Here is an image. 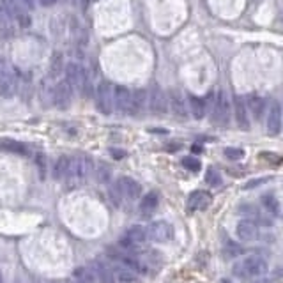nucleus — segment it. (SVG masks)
I'll use <instances>...</instances> for the list:
<instances>
[{"mask_svg": "<svg viewBox=\"0 0 283 283\" xmlns=\"http://www.w3.org/2000/svg\"><path fill=\"white\" fill-rule=\"evenodd\" d=\"M205 103L213 124L227 126V122L230 119V99L225 94V91L209 92V98L205 99Z\"/></svg>", "mask_w": 283, "mask_h": 283, "instance_id": "obj_1", "label": "nucleus"}, {"mask_svg": "<svg viewBox=\"0 0 283 283\" xmlns=\"http://www.w3.org/2000/svg\"><path fill=\"white\" fill-rule=\"evenodd\" d=\"M64 73H65V80L73 85L75 91L82 92V96H85V98H91L92 82H91V78H89L84 65L78 64V62H67Z\"/></svg>", "mask_w": 283, "mask_h": 283, "instance_id": "obj_2", "label": "nucleus"}, {"mask_svg": "<svg viewBox=\"0 0 283 283\" xmlns=\"http://www.w3.org/2000/svg\"><path fill=\"white\" fill-rule=\"evenodd\" d=\"M267 272V262L260 255H248L234 265V274L237 278H258Z\"/></svg>", "mask_w": 283, "mask_h": 283, "instance_id": "obj_3", "label": "nucleus"}, {"mask_svg": "<svg viewBox=\"0 0 283 283\" xmlns=\"http://www.w3.org/2000/svg\"><path fill=\"white\" fill-rule=\"evenodd\" d=\"M94 172V163L89 156H75L71 160V172H69L67 181L73 182V184H80V182L87 181L91 177V174Z\"/></svg>", "mask_w": 283, "mask_h": 283, "instance_id": "obj_4", "label": "nucleus"}, {"mask_svg": "<svg viewBox=\"0 0 283 283\" xmlns=\"http://www.w3.org/2000/svg\"><path fill=\"white\" fill-rule=\"evenodd\" d=\"M20 80L13 69L8 67L4 58H0V98L11 99L18 92Z\"/></svg>", "mask_w": 283, "mask_h": 283, "instance_id": "obj_5", "label": "nucleus"}, {"mask_svg": "<svg viewBox=\"0 0 283 283\" xmlns=\"http://www.w3.org/2000/svg\"><path fill=\"white\" fill-rule=\"evenodd\" d=\"M113 94H115V87L108 80H101L94 91L96 106L105 115H110L115 110V106H113Z\"/></svg>", "mask_w": 283, "mask_h": 283, "instance_id": "obj_6", "label": "nucleus"}, {"mask_svg": "<svg viewBox=\"0 0 283 283\" xmlns=\"http://www.w3.org/2000/svg\"><path fill=\"white\" fill-rule=\"evenodd\" d=\"M73 85L69 84L67 80H60L58 84H55V87L51 89V103L53 106H57L58 110H67L73 103Z\"/></svg>", "mask_w": 283, "mask_h": 283, "instance_id": "obj_7", "label": "nucleus"}, {"mask_svg": "<svg viewBox=\"0 0 283 283\" xmlns=\"http://www.w3.org/2000/svg\"><path fill=\"white\" fill-rule=\"evenodd\" d=\"M108 253H110V258L113 260V264L133 269L138 274H144V272H146V265L142 264L140 258H138L133 251H126L120 248V250H108Z\"/></svg>", "mask_w": 283, "mask_h": 283, "instance_id": "obj_8", "label": "nucleus"}, {"mask_svg": "<svg viewBox=\"0 0 283 283\" xmlns=\"http://www.w3.org/2000/svg\"><path fill=\"white\" fill-rule=\"evenodd\" d=\"M131 99H133V92L127 87H124V85H117L115 94H113V106H115L117 113H120V115H129Z\"/></svg>", "mask_w": 283, "mask_h": 283, "instance_id": "obj_9", "label": "nucleus"}, {"mask_svg": "<svg viewBox=\"0 0 283 283\" xmlns=\"http://www.w3.org/2000/svg\"><path fill=\"white\" fill-rule=\"evenodd\" d=\"M168 108H170V112L174 113L175 119H179V120L188 119L189 105L186 103V98L179 91L170 92V96H168Z\"/></svg>", "mask_w": 283, "mask_h": 283, "instance_id": "obj_10", "label": "nucleus"}, {"mask_svg": "<svg viewBox=\"0 0 283 283\" xmlns=\"http://www.w3.org/2000/svg\"><path fill=\"white\" fill-rule=\"evenodd\" d=\"M232 108L234 113H236V122L241 129H250L251 124H250V110H248V105L244 101V98H241L239 94H234L232 98Z\"/></svg>", "mask_w": 283, "mask_h": 283, "instance_id": "obj_11", "label": "nucleus"}, {"mask_svg": "<svg viewBox=\"0 0 283 283\" xmlns=\"http://www.w3.org/2000/svg\"><path fill=\"white\" fill-rule=\"evenodd\" d=\"M115 186H117V189H119L120 196H122L124 200H129V202L140 198V195H142V186L131 177H120L119 181L115 182Z\"/></svg>", "mask_w": 283, "mask_h": 283, "instance_id": "obj_12", "label": "nucleus"}, {"mask_svg": "<svg viewBox=\"0 0 283 283\" xmlns=\"http://www.w3.org/2000/svg\"><path fill=\"white\" fill-rule=\"evenodd\" d=\"M283 127V112H281V105L278 101L271 103V108L267 113V133L271 136H278L281 133Z\"/></svg>", "mask_w": 283, "mask_h": 283, "instance_id": "obj_13", "label": "nucleus"}, {"mask_svg": "<svg viewBox=\"0 0 283 283\" xmlns=\"http://www.w3.org/2000/svg\"><path fill=\"white\" fill-rule=\"evenodd\" d=\"M236 234L241 241H244V243H251V241H255L258 236H260V229H258L257 222H253V220H250V218H244L237 223Z\"/></svg>", "mask_w": 283, "mask_h": 283, "instance_id": "obj_14", "label": "nucleus"}, {"mask_svg": "<svg viewBox=\"0 0 283 283\" xmlns=\"http://www.w3.org/2000/svg\"><path fill=\"white\" fill-rule=\"evenodd\" d=\"M210 200H213V196H210L209 191H205V189H195V191L188 196L186 209H188V213L203 210V209H207V207L210 205Z\"/></svg>", "mask_w": 283, "mask_h": 283, "instance_id": "obj_15", "label": "nucleus"}, {"mask_svg": "<svg viewBox=\"0 0 283 283\" xmlns=\"http://www.w3.org/2000/svg\"><path fill=\"white\" fill-rule=\"evenodd\" d=\"M89 267L92 269L96 279L99 283H117L115 279V271H113V265H110L105 260H92Z\"/></svg>", "mask_w": 283, "mask_h": 283, "instance_id": "obj_16", "label": "nucleus"}, {"mask_svg": "<svg viewBox=\"0 0 283 283\" xmlns=\"http://www.w3.org/2000/svg\"><path fill=\"white\" fill-rule=\"evenodd\" d=\"M149 108L153 115H165L168 112V101L165 92L160 87L154 85L153 91L149 92Z\"/></svg>", "mask_w": 283, "mask_h": 283, "instance_id": "obj_17", "label": "nucleus"}, {"mask_svg": "<svg viewBox=\"0 0 283 283\" xmlns=\"http://www.w3.org/2000/svg\"><path fill=\"white\" fill-rule=\"evenodd\" d=\"M149 237L154 243H168L174 237V229L168 222H154L149 227Z\"/></svg>", "mask_w": 283, "mask_h": 283, "instance_id": "obj_18", "label": "nucleus"}, {"mask_svg": "<svg viewBox=\"0 0 283 283\" xmlns=\"http://www.w3.org/2000/svg\"><path fill=\"white\" fill-rule=\"evenodd\" d=\"M147 105H149V92L146 89H138L133 92V99H131V113L129 115H142L146 112Z\"/></svg>", "mask_w": 283, "mask_h": 283, "instance_id": "obj_19", "label": "nucleus"}, {"mask_svg": "<svg viewBox=\"0 0 283 283\" xmlns=\"http://www.w3.org/2000/svg\"><path fill=\"white\" fill-rule=\"evenodd\" d=\"M246 105H248V110H250V113L253 115V119L260 120L262 117H264V112H265V99L262 98L260 94H257V92H251V94H248Z\"/></svg>", "mask_w": 283, "mask_h": 283, "instance_id": "obj_20", "label": "nucleus"}, {"mask_svg": "<svg viewBox=\"0 0 283 283\" xmlns=\"http://www.w3.org/2000/svg\"><path fill=\"white\" fill-rule=\"evenodd\" d=\"M188 105H189V113L193 115V119L202 120L207 115V103L205 99L198 98L195 94H188Z\"/></svg>", "mask_w": 283, "mask_h": 283, "instance_id": "obj_21", "label": "nucleus"}, {"mask_svg": "<svg viewBox=\"0 0 283 283\" xmlns=\"http://www.w3.org/2000/svg\"><path fill=\"white\" fill-rule=\"evenodd\" d=\"M160 205V195L156 191H149L146 193V196L140 200V213L142 216H151L154 210Z\"/></svg>", "mask_w": 283, "mask_h": 283, "instance_id": "obj_22", "label": "nucleus"}, {"mask_svg": "<svg viewBox=\"0 0 283 283\" xmlns=\"http://www.w3.org/2000/svg\"><path fill=\"white\" fill-rule=\"evenodd\" d=\"M124 237H127V239L136 244V246H140V244H144L147 239H151L149 229H146V227H142V225L129 227V229L126 230V234H124Z\"/></svg>", "mask_w": 283, "mask_h": 283, "instance_id": "obj_23", "label": "nucleus"}, {"mask_svg": "<svg viewBox=\"0 0 283 283\" xmlns=\"http://www.w3.org/2000/svg\"><path fill=\"white\" fill-rule=\"evenodd\" d=\"M260 203L264 207V210L271 216H279L281 213V205H279V200L276 198V195L272 193H265V195L260 196Z\"/></svg>", "mask_w": 283, "mask_h": 283, "instance_id": "obj_24", "label": "nucleus"}, {"mask_svg": "<svg viewBox=\"0 0 283 283\" xmlns=\"http://www.w3.org/2000/svg\"><path fill=\"white\" fill-rule=\"evenodd\" d=\"M113 271H115L117 283H138V278H140V274H138L136 271L124 267V265H117L115 264V265H113Z\"/></svg>", "mask_w": 283, "mask_h": 283, "instance_id": "obj_25", "label": "nucleus"}, {"mask_svg": "<svg viewBox=\"0 0 283 283\" xmlns=\"http://www.w3.org/2000/svg\"><path fill=\"white\" fill-rule=\"evenodd\" d=\"M71 160H73V158H69V156H60L57 160L55 168H53V175L57 181H65V179L69 177V172H71Z\"/></svg>", "mask_w": 283, "mask_h": 283, "instance_id": "obj_26", "label": "nucleus"}, {"mask_svg": "<svg viewBox=\"0 0 283 283\" xmlns=\"http://www.w3.org/2000/svg\"><path fill=\"white\" fill-rule=\"evenodd\" d=\"M0 147L4 151H8V153L22 154V156H29L30 154L29 147H27L25 144H22V142H16V140H2L0 142Z\"/></svg>", "mask_w": 283, "mask_h": 283, "instance_id": "obj_27", "label": "nucleus"}, {"mask_svg": "<svg viewBox=\"0 0 283 283\" xmlns=\"http://www.w3.org/2000/svg\"><path fill=\"white\" fill-rule=\"evenodd\" d=\"M73 279L77 283H96L98 279H96L94 272H92L91 267H85V265H80V267H77L73 271Z\"/></svg>", "mask_w": 283, "mask_h": 283, "instance_id": "obj_28", "label": "nucleus"}, {"mask_svg": "<svg viewBox=\"0 0 283 283\" xmlns=\"http://www.w3.org/2000/svg\"><path fill=\"white\" fill-rule=\"evenodd\" d=\"M241 213H243L246 218H250V220H253V222H257L258 225L260 223H264V225H267V220L262 216V213H260V209L258 207H255V205H251V203H244V205H241Z\"/></svg>", "mask_w": 283, "mask_h": 283, "instance_id": "obj_29", "label": "nucleus"}, {"mask_svg": "<svg viewBox=\"0 0 283 283\" xmlns=\"http://www.w3.org/2000/svg\"><path fill=\"white\" fill-rule=\"evenodd\" d=\"M62 69H65L64 57H62L60 51H55L53 57H51V62H50V78H57L58 75L62 73Z\"/></svg>", "mask_w": 283, "mask_h": 283, "instance_id": "obj_30", "label": "nucleus"}, {"mask_svg": "<svg viewBox=\"0 0 283 283\" xmlns=\"http://www.w3.org/2000/svg\"><path fill=\"white\" fill-rule=\"evenodd\" d=\"M205 182L209 186H213V188H218V186H222V175H220V172L216 170V168L209 167L205 172Z\"/></svg>", "mask_w": 283, "mask_h": 283, "instance_id": "obj_31", "label": "nucleus"}, {"mask_svg": "<svg viewBox=\"0 0 283 283\" xmlns=\"http://www.w3.org/2000/svg\"><path fill=\"white\" fill-rule=\"evenodd\" d=\"M110 175H112V170L106 163H99L98 168H96V177H98L99 182H108Z\"/></svg>", "mask_w": 283, "mask_h": 283, "instance_id": "obj_32", "label": "nucleus"}, {"mask_svg": "<svg viewBox=\"0 0 283 283\" xmlns=\"http://www.w3.org/2000/svg\"><path fill=\"white\" fill-rule=\"evenodd\" d=\"M182 167L184 168H188L189 172H198L200 168H202V163H200L196 158H193V156H186V158H182Z\"/></svg>", "mask_w": 283, "mask_h": 283, "instance_id": "obj_33", "label": "nucleus"}, {"mask_svg": "<svg viewBox=\"0 0 283 283\" xmlns=\"http://www.w3.org/2000/svg\"><path fill=\"white\" fill-rule=\"evenodd\" d=\"M34 160H36V167H37V170H39V177L44 179L46 177V156H44L43 153H37L36 156H34Z\"/></svg>", "mask_w": 283, "mask_h": 283, "instance_id": "obj_34", "label": "nucleus"}, {"mask_svg": "<svg viewBox=\"0 0 283 283\" xmlns=\"http://www.w3.org/2000/svg\"><path fill=\"white\" fill-rule=\"evenodd\" d=\"M223 251H225L227 257H237V255H241L243 248H241L237 243H234V241H227V244H225V248H223Z\"/></svg>", "mask_w": 283, "mask_h": 283, "instance_id": "obj_35", "label": "nucleus"}, {"mask_svg": "<svg viewBox=\"0 0 283 283\" xmlns=\"http://www.w3.org/2000/svg\"><path fill=\"white\" fill-rule=\"evenodd\" d=\"M225 156L229 158V160H232V161L243 160V158H244V149H241V147H227Z\"/></svg>", "mask_w": 283, "mask_h": 283, "instance_id": "obj_36", "label": "nucleus"}, {"mask_svg": "<svg viewBox=\"0 0 283 283\" xmlns=\"http://www.w3.org/2000/svg\"><path fill=\"white\" fill-rule=\"evenodd\" d=\"M260 160L267 161L269 165H274V167H278V165H281L283 158L279 156V154H276V153H262L260 154Z\"/></svg>", "mask_w": 283, "mask_h": 283, "instance_id": "obj_37", "label": "nucleus"}, {"mask_svg": "<svg viewBox=\"0 0 283 283\" xmlns=\"http://www.w3.org/2000/svg\"><path fill=\"white\" fill-rule=\"evenodd\" d=\"M20 6H22L23 9H27V11H34L36 9V0H18Z\"/></svg>", "mask_w": 283, "mask_h": 283, "instance_id": "obj_38", "label": "nucleus"}, {"mask_svg": "<svg viewBox=\"0 0 283 283\" xmlns=\"http://www.w3.org/2000/svg\"><path fill=\"white\" fill-rule=\"evenodd\" d=\"M269 181V177H262V179H255V181H250L248 182L244 188L246 189H251V188H255V186H260V184H264V182H267Z\"/></svg>", "mask_w": 283, "mask_h": 283, "instance_id": "obj_39", "label": "nucleus"}, {"mask_svg": "<svg viewBox=\"0 0 283 283\" xmlns=\"http://www.w3.org/2000/svg\"><path fill=\"white\" fill-rule=\"evenodd\" d=\"M41 6H44V8H51V6L57 4V0H37Z\"/></svg>", "mask_w": 283, "mask_h": 283, "instance_id": "obj_40", "label": "nucleus"}, {"mask_svg": "<svg viewBox=\"0 0 283 283\" xmlns=\"http://www.w3.org/2000/svg\"><path fill=\"white\" fill-rule=\"evenodd\" d=\"M112 156L117 158V160H120V158H124V153H122V151H119V149H112Z\"/></svg>", "mask_w": 283, "mask_h": 283, "instance_id": "obj_41", "label": "nucleus"}, {"mask_svg": "<svg viewBox=\"0 0 283 283\" xmlns=\"http://www.w3.org/2000/svg\"><path fill=\"white\" fill-rule=\"evenodd\" d=\"M203 151V147H200V146H193V153L195 154H200Z\"/></svg>", "mask_w": 283, "mask_h": 283, "instance_id": "obj_42", "label": "nucleus"}, {"mask_svg": "<svg viewBox=\"0 0 283 283\" xmlns=\"http://www.w3.org/2000/svg\"><path fill=\"white\" fill-rule=\"evenodd\" d=\"M4 15H6V13H4V9H2V6H0V20L4 18Z\"/></svg>", "mask_w": 283, "mask_h": 283, "instance_id": "obj_43", "label": "nucleus"}, {"mask_svg": "<svg viewBox=\"0 0 283 283\" xmlns=\"http://www.w3.org/2000/svg\"><path fill=\"white\" fill-rule=\"evenodd\" d=\"M58 283H77L75 279H64V281H58Z\"/></svg>", "mask_w": 283, "mask_h": 283, "instance_id": "obj_44", "label": "nucleus"}, {"mask_svg": "<svg viewBox=\"0 0 283 283\" xmlns=\"http://www.w3.org/2000/svg\"><path fill=\"white\" fill-rule=\"evenodd\" d=\"M0 283H2V274H0Z\"/></svg>", "mask_w": 283, "mask_h": 283, "instance_id": "obj_45", "label": "nucleus"}, {"mask_svg": "<svg viewBox=\"0 0 283 283\" xmlns=\"http://www.w3.org/2000/svg\"><path fill=\"white\" fill-rule=\"evenodd\" d=\"M18 283H27V281H18Z\"/></svg>", "mask_w": 283, "mask_h": 283, "instance_id": "obj_46", "label": "nucleus"}, {"mask_svg": "<svg viewBox=\"0 0 283 283\" xmlns=\"http://www.w3.org/2000/svg\"><path fill=\"white\" fill-rule=\"evenodd\" d=\"M223 283H229V281H223Z\"/></svg>", "mask_w": 283, "mask_h": 283, "instance_id": "obj_47", "label": "nucleus"}, {"mask_svg": "<svg viewBox=\"0 0 283 283\" xmlns=\"http://www.w3.org/2000/svg\"><path fill=\"white\" fill-rule=\"evenodd\" d=\"M281 20H283V16H281Z\"/></svg>", "mask_w": 283, "mask_h": 283, "instance_id": "obj_48", "label": "nucleus"}]
</instances>
